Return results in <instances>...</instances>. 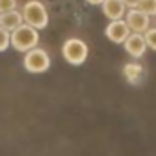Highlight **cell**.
Segmentation results:
<instances>
[{
  "mask_svg": "<svg viewBox=\"0 0 156 156\" xmlns=\"http://www.w3.org/2000/svg\"><path fill=\"white\" fill-rule=\"evenodd\" d=\"M123 76L131 85H138L145 76V71L138 62H129V64L123 66Z\"/></svg>",
  "mask_w": 156,
  "mask_h": 156,
  "instance_id": "obj_10",
  "label": "cell"
},
{
  "mask_svg": "<svg viewBox=\"0 0 156 156\" xmlns=\"http://www.w3.org/2000/svg\"><path fill=\"white\" fill-rule=\"evenodd\" d=\"M11 47V33L0 27V53L7 51Z\"/></svg>",
  "mask_w": 156,
  "mask_h": 156,
  "instance_id": "obj_13",
  "label": "cell"
},
{
  "mask_svg": "<svg viewBox=\"0 0 156 156\" xmlns=\"http://www.w3.org/2000/svg\"><path fill=\"white\" fill-rule=\"evenodd\" d=\"M102 11L111 22H115V20H123V16L127 13V7H125L123 0H104Z\"/></svg>",
  "mask_w": 156,
  "mask_h": 156,
  "instance_id": "obj_8",
  "label": "cell"
},
{
  "mask_svg": "<svg viewBox=\"0 0 156 156\" xmlns=\"http://www.w3.org/2000/svg\"><path fill=\"white\" fill-rule=\"evenodd\" d=\"M136 9H140L147 16H153V15H156V0H140Z\"/></svg>",
  "mask_w": 156,
  "mask_h": 156,
  "instance_id": "obj_11",
  "label": "cell"
},
{
  "mask_svg": "<svg viewBox=\"0 0 156 156\" xmlns=\"http://www.w3.org/2000/svg\"><path fill=\"white\" fill-rule=\"evenodd\" d=\"M24 67L27 73H33V75L45 73L51 67V58H49L47 51L42 47H35V49L27 51L24 55Z\"/></svg>",
  "mask_w": 156,
  "mask_h": 156,
  "instance_id": "obj_4",
  "label": "cell"
},
{
  "mask_svg": "<svg viewBox=\"0 0 156 156\" xmlns=\"http://www.w3.org/2000/svg\"><path fill=\"white\" fill-rule=\"evenodd\" d=\"M40 42V35L38 31L27 24H22L20 27H16L13 33H11V47L15 51H20V53H27L35 47H38Z\"/></svg>",
  "mask_w": 156,
  "mask_h": 156,
  "instance_id": "obj_2",
  "label": "cell"
},
{
  "mask_svg": "<svg viewBox=\"0 0 156 156\" xmlns=\"http://www.w3.org/2000/svg\"><path fill=\"white\" fill-rule=\"evenodd\" d=\"M144 40H145L147 47H151L153 51H156V27H149L144 33Z\"/></svg>",
  "mask_w": 156,
  "mask_h": 156,
  "instance_id": "obj_12",
  "label": "cell"
},
{
  "mask_svg": "<svg viewBox=\"0 0 156 156\" xmlns=\"http://www.w3.org/2000/svg\"><path fill=\"white\" fill-rule=\"evenodd\" d=\"M123 4H125V7H129V9H136L138 4H140V0H123Z\"/></svg>",
  "mask_w": 156,
  "mask_h": 156,
  "instance_id": "obj_15",
  "label": "cell"
},
{
  "mask_svg": "<svg viewBox=\"0 0 156 156\" xmlns=\"http://www.w3.org/2000/svg\"><path fill=\"white\" fill-rule=\"evenodd\" d=\"M87 4H91V5H102L104 4V0H85Z\"/></svg>",
  "mask_w": 156,
  "mask_h": 156,
  "instance_id": "obj_16",
  "label": "cell"
},
{
  "mask_svg": "<svg viewBox=\"0 0 156 156\" xmlns=\"http://www.w3.org/2000/svg\"><path fill=\"white\" fill-rule=\"evenodd\" d=\"M131 35L125 20H115V22H109V26L105 27V37L115 42V44H123L127 37Z\"/></svg>",
  "mask_w": 156,
  "mask_h": 156,
  "instance_id": "obj_6",
  "label": "cell"
},
{
  "mask_svg": "<svg viewBox=\"0 0 156 156\" xmlns=\"http://www.w3.org/2000/svg\"><path fill=\"white\" fill-rule=\"evenodd\" d=\"M24 24V18H22V13L13 9V11H7V13H2L0 15V27L13 33L16 27H20Z\"/></svg>",
  "mask_w": 156,
  "mask_h": 156,
  "instance_id": "obj_9",
  "label": "cell"
},
{
  "mask_svg": "<svg viewBox=\"0 0 156 156\" xmlns=\"http://www.w3.org/2000/svg\"><path fill=\"white\" fill-rule=\"evenodd\" d=\"M123 47H125V51L129 53V56H133V58H142L144 53L147 51L144 35H138V33H131V35L127 37V40L123 42Z\"/></svg>",
  "mask_w": 156,
  "mask_h": 156,
  "instance_id": "obj_7",
  "label": "cell"
},
{
  "mask_svg": "<svg viewBox=\"0 0 156 156\" xmlns=\"http://www.w3.org/2000/svg\"><path fill=\"white\" fill-rule=\"evenodd\" d=\"M16 9V0H0V15Z\"/></svg>",
  "mask_w": 156,
  "mask_h": 156,
  "instance_id": "obj_14",
  "label": "cell"
},
{
  "mask_svg": "<svg viewBox=\"0 0 156 156\" xmlns=\"http://www.w3.org/2000/svg\"><path fill=\"white\" fill-rule=\"evenodd\" d=\"M87 55H89V47L80 38H69L62 45V56L71 66H82L87 60Z\"/></svg>",
  "mask_w": 156,
  "mask_h": 156,
  "instance_id": "obj_3",
  "label": "cell"
},
{
  "mask_svg": "<svg viewBox=\"0 0 156 156\" xmlns=\"http://www.w3.org/2000/svg\"><path fill=\"white\" fill-rule=\"evenodd\" d=\"M125 24H127L129 31L144 35L149 29V26H151V16H147L140 9H129L125 13Z\"/></svg>",
  "mask_w": 156,
  "mask_h": 156,
  "instance_id": "obj_5",
  "label": "cell"
},
{
  "mask_svg": "<svg viewBox=\"0 0 156 156\" xmlns=\"http://www.w3.org/2000/svg\"><path fill=\"white\" fill-rule=\"evenodd\" d=\"M22 18H24V24L35 27L37 31L47 27L49 24V15H47V9L45 5L40 2V0H27L22 7Z\"/></svg>",
  "mask_w": 156,
  "mask_h": 156,
  "instance_id": "obj_1",
  "label": "cell"
}]
</instances>
